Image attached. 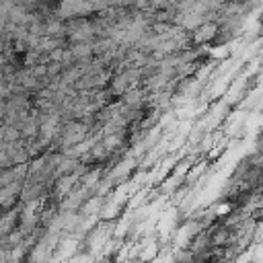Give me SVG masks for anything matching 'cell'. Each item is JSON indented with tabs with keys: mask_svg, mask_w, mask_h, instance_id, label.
<instances>
[{
	"mask_svg": "<svg viewBox=\"0 0 263 263\" xmlns=\"http://www.w3.org/2000/svg\"><path fill=\"white\" fill-rule=\"evenodd\" d=\"M86 129H88V125L82 123V121H76V119L70 121V123H66V127L60 129V136H62L60 144H62L64 148L82 144V140H84V136H86Z\"/></svg>",
	"mask_w": 263,
	"mask_h": 263,
	"instance_id": "cell-1",
	"label": "cell"
},
{
	"mask_svg": "<svg viewBox=\"0 0 263 263\" xmlns=\"http://www.w3.org/2000/svg\"><path fill=\"white\" fill-rule=\"evenodd\" d=\"M218 35V25L212 21H203L195 31H193V41L195 43H208Z\"/></svg>",
	"mask_w": 263,
	"mask_h": 263,
	"instance_id": "cell-2",
	"label": "cell"
},
{
	"mask_svg": "<svg viewBox=\"0 0 263 263\" xmlns=\"http://www.w3.org/2000/svg\"><path fill=\"white\" fill-rule=\"evenodd\" d=\"M123 132H115V134H107L105 138H103V146H105V150L111 154V152H115V150H119L121 146H123Z\"/></svg>",
	"mask_w": 263,
	"mask_h": 263,
	"instance_id": "cell-3",
	"label": "cell"
},
{
	"mask_svg": "<svg viewBox=\"0 0 263 263\" xmlns=\"http://www.w3.org/2000/svg\"><path fill=\"white\" fill-rule=\"evenodd\" d=\"M210 53H212L214 58H224V55H226L228 51H226V45H218V47H214V49H212Z\"/></svg>",
	"mask_w": 263,
	"mask_h": 263,
	"instance_id": "cell-4",
	"label": "cell"
},
{
	"mask_svg": "<svg viewBox=\"0 0 263 263\" xmlns=\"http://www.w3.org/2000/svg\"><path fill=\"white\" fill-rule=\"evenodd\" d=\"M6 23H8V14H6V12H2V10H0V31H2V29H4V27H6Z\"/></svg>",
	"mask_w": 263,
	"mask_h": 263,
	"instance_id": "cell-5",
	"label": "cell"
},
{
	"mask_svg": "<svg viewBox=\"0 0 263 263\" xmlns=\"http://www.w3.org/2000/svg\"><path fill=\"white\" fill-rule=\"evenodd\" d=\"M132 263H146V261H142V259H136V261H132Z\"/></svg>",
	"mask_w": 263,
	"mask_h": 263,
	"instance_id": "cell-6",
	"label": "cell"
}]
</instances>
